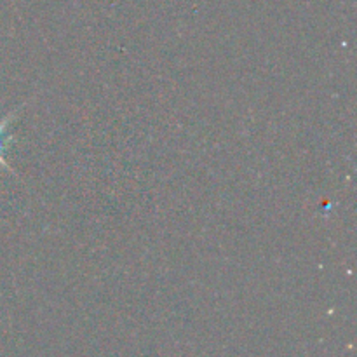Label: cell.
Masks as SVG:
<instances>
[{"mask_svg":"<svg viewBox=\"0 0 357 357\" xmlns=\"http://www.w3.org/2000/svg\"><path fill=\"white\" fill-rule=\"evenodd\" d=\"M9 121H10V117H7L6 121H3V122H0V164H2V166L6 167V169H10V167H9V164H7L6 160H3V157H2V152H3V149H6V145H7L6 128H7V124H9Z\"/></svg>","mask_w":357,"mask_h":357,"instance_id":"1","label":"cell"}]
</instances>
